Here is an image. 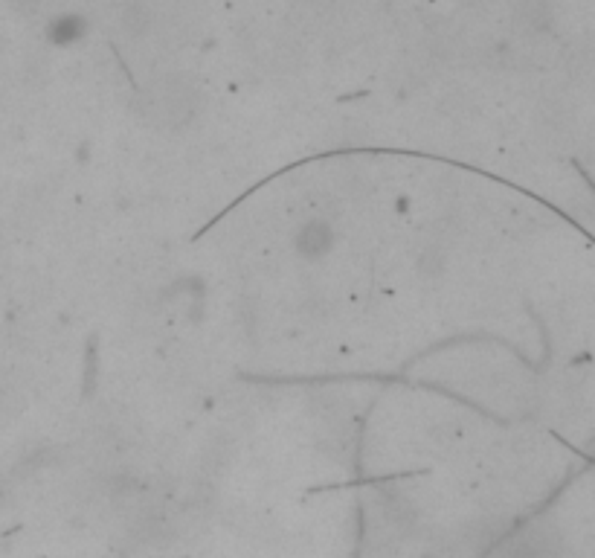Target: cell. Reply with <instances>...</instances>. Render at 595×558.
Masks as SVG:
<instances>
[{"mask_svg":"<svg viewBox=\"0 0 595 558\" xmlns=\"http://www.w3.org/2000/svg\"><path fill=\"white\" fill-rule=\"evenodd\" d=\"M334 242H337V236H334L331 221L320 216L302 221L297 227V233H294V250H297L302 259H308V262L328 256L331 248H334Z\"/></svg>","mask_w":595,"mask_h":558,"instance_id":"6da1fadb","label":"cell"},{"mask_svg":"<svg viewBox=\"0 0 595 558\" xmlns=\"http://www.w3.org/2000/svg\"><path fill=\"white\" fill-rule=\"evenodd\" d=\"M85 32H88L85 21L76 18V15H64V18H56V21L50 24V38H53L56 44H73V41H79Z\"/></svg>","mask_w":595,"mask_h":558,"instance_id":"7a4b0ae2","label":"cell"}]
</instances>
